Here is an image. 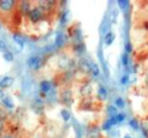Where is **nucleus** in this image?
Listing matches in <instances>:
<instances>
[{
	"label": "nucleus",
	"instance_id": "nucleus-1",
	"mask_svg": "<svg viewBox=\"0 0 148 138\" xmlns=\"http://www.w3.org/2000/svg\"><path fill=\"white\" fill-rule=\"evenodd\" d=\"M45 15H46V12H45L44 9H42L38 5H37V6H34V7L30 9V12L28 13V17H29V20H30L32 23H36V22L42 21V20L45 17Z\"/></svg>",
	"mask_w": 148,
	"mask_h": 138
},
{
	"label": "nucleus",
	"instance_id": "nucleus-7",
	"mask_svg": "<svg viewBox=\"0 0 148 138\" xmlns=\"http://www.w3.org/2000/svg\"><path fill=\"white\" fill-rule=\"evenodd\" d=\"M39 88H40V92L44 93V94H47L51 88H52V82L49 81V80H43L40 83H39Z\"/></svg>",
	"mask_w": 148,
	"mask_h": 138
},
{
	"label": "nucleus",
	"instance_id": "nucleus-24",
	"mask_svg": "<svg viewBox=\"0 0 148 138\" xmlns=\"http://www.w3.org/2000/svg\"><path fill=\"white\" fill-rule=\"evenodd\" d=\"M124 138H132V137H131L130 135H125V136H124Z\"/></svg>",
	"mask_w": 148,
	"mask_h": 138
},
{
	"label": "nucleus",
	"instance_id": "nucleus-5",
	"mask_svg": "<svg viewBox=\"0 0 148 138\" xmlns=\"http://www.w3.org/2000/svg\"><path fill=\"white\" fill-rule=\"evenodd\" d=\"M77 67H79V70L82 73H91V63L87 58H84V57H82V58L79 59Z\"/></svg>",
	"mask_w": 148,
	"mask_h": 138
},
{
	"label": "nucleus",
	"instance_id": "nucleus-11",
	"mask_svg": "<svg viewBox=\"0 0 148 138\" xmlns=\"http://www.w3.org/2000/svg\"><path fill=\"white\" fill-rule=\"evenodd\" d=\"M97 95H98V97H99L101 100H104V99L106 97V89H105V88H104L103 86H99Z\"/></svg>",
	"mask_w": 148,
	"mask_h": 138
},
{
	"label": "nucleus",
	"instance_id": "nucleus-10",
	"mask_svg": "<svg viewBox=\"0 0 148 138\" xmlns=\"http://www.w3.org/2000/svg\"><path fill=\"white\" fill-rule=\"evenodd\" d=\"M18 6L21 7V10H22L24 14H27V15H28V13H29L30 9H31V8L29 7V3H28L27 1H21V3H20Z\"/></svg>",
	"mask_w": 148,
	"mask_h": 138
},
{
	"label": "nucleus",
	"instance_id": "nucleus-13",
	"mask_svg": "<svg viewBox=\"0 0 148 138\" xmlns=\"http://www.w3.org/2000/svg\"><path fill=\"white\" fill-rule=\"evenodd\" d=\"M114 104H116V107H118V108H123L124 104H125V102H124V100H123L121 97H117L116 101H114Z\"/></svg>",
	"mask_w": 148,
	"mask_h": 138
},
{
	"label": "nucleus",
	"instance_id": "nucleus-4",
	"mask_svg": "<svg viewBox=\"0 0 148 138\" xmlns=\"http://www.w3.org/2000/svg\"><path fill=\"white\" fill-rule=\"evenodd\" d=\"M27 65L30 70L32 71H37L40 66H42V58L38 56H31L28 58L27 60Z\"/></svg>",
	"mask_w": 148,
	"mask_h": 138
},
{
	"label": "nucleus",
	"instance_id": "nucleus-16",
	"mask_svg": "<svg viewBox=\"0 0 148 138\" xmlns=\"http://www.w3.org/2000/svg\"><path fill=\"white\" fill-rule=\"evenodd\" d=\"M5 128H6V124H5V121L0 119V137L2 136L3 131H5Z\"/></svg>",
	"mask_w": 148,
	"mask_h": 138
},
{
	"label": "nucleus",
	"instance_id": "nucleus-2",
	"mask_svg": "<svg viewBox=\"0 0 148 138\" xmlns=\"http://www.w3.org/2000/svg\"><path fill=\"white\" fill-rule=\"evenodd\" d=\"M17 6V2L14 0H0V13L9 14Z\"/></svg>",
	"mask_w": 148,
	"mask_h": 138
},
{
	"label": "nucleus",
	"instance_id": "nucleus-23",
	"mask_svg": "<svg viewBox=\"0 0 148 138\" xmlns=\"http://www.w3.org/2000/svg\"><path fill=\"white\" fill-rule=\"evenodd\" d=\"M127 79H128V78H127V75H124V78L121 79V83H124V82H126V81H127Z\"/></svg>",
	"mask_w": 148,
	"mask_h": 138
},
{
	"label": "nucleus",
	"instance_id": "nucleus-9",
	"mask_svg": "<svg viewBox=\"0 0 148 138\" xmlns=\"http://www.w3.org/2000/svg\"><path fill=\"white\" fill-rule=\"evenodd\" d=\"M2 104L6 108H9V109H13L14 108V103H13V101H12V99L9 96H5L2 99Z\"/></svg>",
	"mask_w": 148,
	"mask_h": 138
},
{
	"label": "nucleus",
	"instance_id": "nucleus-17",
	"mask_svg": "<svg viewBox=\"0 0 148 138\" xmlns=\"http://www.w3.org/2000/svg\"><path fill=\"white\" fill-rule=\"evenodd\" d=\"M141 126H142V130H143L145 132H148V119L145 121V122H142Z\"/></svg>",
	"mask_w": 148,
	"mask_h": 138
},
{
	"label": "nucleus",
	"instance_id": "nucleus-21",
	"mask_svg": "<svg viewBox=\"0 0 148 138\" xmlns=\"http://www.w3.org/2000/svg\"><path fill=\"white\" fill-rule=\"evenodd\" d=\"M123 63H124V65H127V55L123 56Z\"/></svg>",
	"mask_w": 148,
	"mask_h": 138
},
{
	"label": "nucleus",
	"instance_id": "nucleus-19",
	"mask_svg": "<svg viewBox=\"0 0 148 138\" xmlns=\"http://www.w3.org/2000/svg\"><path fill=\"white\" fill-rule=\"evenodd\" d=\"M130 125H131L132 128H134V129H138V122H136L135 119H132V121L130 122Z\"/></svg>",
	"mask_w": 148,
	"mask_h": 138
},
{
	"label": "nucleus",
	"instance_id": "nucleus-12",
	"mask_svg": "<svg viewBox=\"0 0 148 138\" xmlns=\"http://www.w3.org/2000/svg\"><path fill=\"white\" fill-rule=\"evenodd\" d=\"M3 58H5L6 61H13V60H14V56H13V53L9 52V51H7V52L3 53Z\"/></svg>",
	"mask_w": 148,
	"mask_h": 138
},
{
	"label": "nucleus",
	"instance_id": "nucleus-6",
	"mask_svg": "<svg viewBox=\"0 0 148 138\" xmlns=\"http://www.w3.org/2000/svg\"><path fill=\"white\" fill-rule=\"evenodd\" d=\"M13 83H14V78L10 75H5L0 79V89L3 90L6 88H9Z\"/></svg>",
	"mask_w": 148,
	"mask_h": 138
},
{
	"label": "nucleus",
	"instance_id": "nucleus-20",
	"mask_svg": "<svg viewBox=\"0 0 148 138\" xmlns=\"http://www.w3.org/2000/svg\"><path fill=\"white\" fill-rule=\"evenodd\" d=\"M118 5H119V7L124 8V7H126V5H127V1H119V2H118Z\"/></svg>",
	"mask_w": 148,
	"mask_h": 138
},
{
	"label": "nucleus",
	"instance_id": "nucleus-18",
	"mask_svg": "<svg viewBox=\"0 0 148 138\" xmlns=\"http://www.w3.org/2000/svg\"><path fill=\"white\" fill-rule=\"evenodd\" d=\"M61 112H62V117H64V119H66V121H67V119H68V117H69V112H68L67 110H62Z\"/></svg>",
	"mask_w": 148,
	"mask_h": 138
},
{
	"label": "nucleus",
	"instance_id": "nucleus-3",
	"mask_svg": "<svg viewBox=\"0 0 148 138\" xmlns=\"http://www.w3.org/2000/svg\"><path fill=\"white\" fill-rule=\"evenodd\" d=\"M57 64H58L59 70H61V71H67V70H69V68L72 67L73 60H72V58H71L69 56H67V55H61V56L58 58Z\"/></svg>",
	"mask_w": 148,
	"mask_h": 138
},
{
	"label": "nucleus",
	"instance_id": "nucleus-22",
	"mask_svg": "<svg viewBox=\"0 0 148 138\" xmlns=\"http://www.w3.org/2000/svg\"><path fill=\"white\" fill-rule=\"evenodd\" d=\"M3 97H5V93H3L2 89H0V100H2Z\"/></svg>",
	"mask_w": 148,
	"mask_h": 138
},
{
	"label": "nucleus",
	"instance_id": "nucleus-14",
	"mask_svg": "<svg viewBox=\"0 0 148 138\" xmlns=\"http://www.w3.org/2000/svg\"><path fill=\"white\" fill-rule=\"evenodd\" d=\"M0 51L3 52V53L8 51V50H7V45H6V43H5L2 39H0Z\"/></svg>",
	"mask_w": 148,
	"mask_h": 138
},
{
	"label": "nucleus",
	"instance_id": "nucleus-25",
	"mask_svg": "<svg viewBox=\"0 0 148 138\" xmlns=\"http://www.w3.org/2000/svg\"><path fill=\"white\" fill-rule=\"evenodd\" d=\"M1 138H10V137H8V136H7V137H1Z\"/></svg>",
	"mask_w": 148,
	"mask_h": 138
},
{
	"label": "nucleus",
	"instance_id": "nucleus-8",
	"mask_svg": "<svg viewBox=\"0 0 148 138\" xmlns=\"http://www.w3.org/2000/svg\"><path fill=\"white\" fill-rule=\"evenodd\" d=\"M113 39H114V34H113L112 31H108L106 35H105V37H104L105 44H106V45H110V44L113 42Z\"/></svg>",
	"mask_w": 148,
	"mask_h": 138
},
{
	"label": "nucleus",
	"instance_id": "nucleus-15",
	"mask_svg": "<svg viewBox=\"0 0 148 138\" xmlns=\"http://www.w3.org/2000/svg\"><path fill=\"white\" fill-rule=\"evenodd\" d=\"M91 73L94 75H98V67H97V65L95 63L91 64Z\"/></svg>",
	"mask_w": 148,
	"mask_h": 138
}]
</instances>
